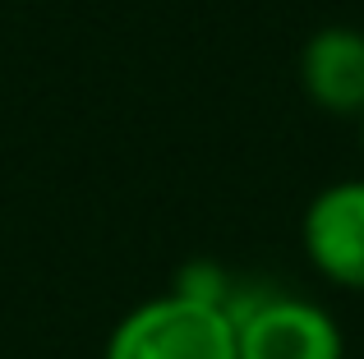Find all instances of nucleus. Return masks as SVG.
Segmentation results:
<instances>
[{"label": "nucleus", "instance_id": "f257e3e1", "mask_svg": "<svg viewBox=\"0 0 364 359\" xmlns=\"http://www.w3.org/2000/svg\"><path fill=\"white\" fill-rule=\"evenodd\" d=\"M102 359H235V323L226 309L166 290L111 327Z\"/></svg>", "mask_w": 364, "mask_h": 359}, {"label": "nucleus", "instance_id": "f03ea898", "mask_svg": "<svg viewBox=\"0 0 364 359\" xmlns=\"http://www.w3.org/2000/svg\"><path fill=\"white\" fill-rule=\"evenodd\" d=\"M235 359H346L337 318L304 295H254L231 309Z\"/></svg>", "mask_w": 364, "mask_h": 359}, {"label": "nucleus", "instance_id": "7ed1b4c3", "mask_svg": "<svg viewBox=\"0 0 364 359\" xmlns=\"http://www.w3.org/2000/svg\"><path fill=\"white\" fill-rule=\"evenodd\" d=\"M304 258L341 290H364V180L318 189L300 221Z\"/></svg>", "mask_w": 364, "mask_h": 359}, {"label": "nucleus", "instance_id": "20e7f679", "mask_svg": "<svg viewBox=\"0 0 364 359\" xmlns=\"http://www.w3.org/2000/svg\"><path fill=\"white\" fill-rule=\"evenodd\" d=\"M300 88L318 111L341 120L364 116V33L328 23L300 46Z\"/></svg>", "mask_w": 364, "mask_h": 359}, {"label": "nucleus", "instance_id": "39448f33", "mask_svg": "<svg viewBox=\"0 0 364 359\" xmlns=\"http://www.w3.org/2000/svg\"><path fill=\"white\" fill-rule=\"evenodd\" d=\"M360 134H364V116H360Z\"/></svg>", "mask_w": 364, "mask_h": 359}]
</instances>
